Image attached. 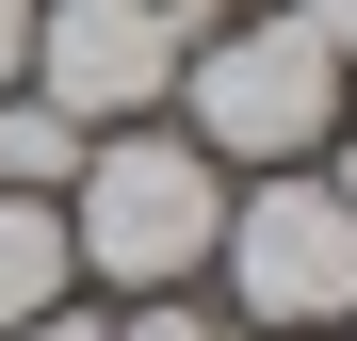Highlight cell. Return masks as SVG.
Wrapping results in <instances>:
<instances>
[{
  "instance_id": "obj_10",
  "label": "cell",
  "mask_w": 357,
  "mask_h": 341,
  "mask_svg": "<svg viewBox=\"0 0 357 341\" xmlns=\"http://www.w3.org/2000/svg\"><path fill=\"white\" fill-rule=\"evenodd\" d=\"M325 195L357 211V114H341V130H325Z\"/></svg>"
},
{
  "instance_id": "obj_5",
  "label": "cell",
  "mask_w": 357,
  "mask_h": 341,
  "mask_svg": "<svg viewBox=\"0 0 357 341\" xmlns=\"http://www.w3.org/2000/svg\"><path fill=\"white\" fill-rule=\"evenodd\" d=\"M66 293H82L66 195H0V325H33V309H66Z\"/></svg>"
},
{
  "instance_id": "obj_3",
  "label": "cell",
  "mask_w": 357,
  "mask_h": 341,
  "mask_svg": "<svg viewBox=\"0 0 357 341\" xmlns=\"http://www.w3.org/2000/svg\"><path fill=\"white\" fill-rule=\"evenodd\" d=\"M227 325L244 341H341L357 325V211L325 195V162H276V179H227Z\"/></svg>"
},
{
  "instance_id": "obj_9",
  "label": "cell",
  "mask_w": 357,
  "mask_h": 341,
  "mask_svg": "<svg viewBox=\"0 0 357 341\" xmlns=\"http://www.w3.org/2000/svg\"><path fill=\"white\" fill-rule=\"evenodd\" d=\"M33 82V0H0V98Z\"/></svg>"
},
{
  "instance_id": "obj_1",
  "label": "cell",
  "mask_w": 357,
  "mask_h": 341,
  "mask_svg": "<svg viewBox=\"0 0 357 341\" xmlns=\"http://www.w3.org/2000/svg\"><path fill=\"white\" fill-rule=\"evenodd\" d=\"M162 114H178V130L227 162V179L325 162V130L357 114L325 0H260V17H211V33H178V98H162Z\"/></svg>"
},
{
  "instance_id": "obj_6",
  "label": "cell",
  "mask_w": 357,
  "mask_h": 341,
  "mask_svg": "<svg viewBox=\"0 0 357 341\" xmlns=\"http://www.w3.org/2000/svg\"><path fill=\"white\" fill-rule=\"evenodd\" d=\"M82 146H98V130H82V114H49L33 82L0 98V195H66V179H82Z\"/></svg>"
},
{
  "instance_id": "obj_13",
  "label": "cell",
  "mask_w": 357,
  "mask_h": 341,
  "mask_svg": "<svg viewBox=\"0 0 357 341\" xmlns=\"http://www.w3.org/2000/svg\"><path fill=\"white\" fill-rule=\"evenodd\" d=\"M341 341H357V325H341Z\"/></svg>"
},
{
  "instance_id": "obj_12",
  "label": "cell",
  "mask_w": 357,
  "mask_h": 341,
  "mask_svg": "<svg viewBox=\"0 0 357 341\" xmlns=\"http://www.w3.org/2000/svg\"><path fill=\"white\" fill-rule=\"evenodd\" d=\"M325 33H341V82H357V0H325Z\"/></svg>"
},
{
  "instance_id": "obj_2",
  "label": "cell",
  "mask_w": 357,
  "mask_h": 341,
  "mask_svg": "<svg viewBox=\"0 0 357 341\" xmlns=\"http://www.w3.org/2000/svg\"><path fill=\"white\" fill-rule=\"evenodd\" d=\"M227 244V162L178 130V114H146V130H98L82 146V179H66V260L114 276V293H195Z\"/></svg>"
},
{
  "instance_id": "obj_4",
  "label": "cell",
  "mask_w": 357,
  "mask_h": 341,
  "mask_svg": "<svg viewBox=\"0 0 357 341\" xmlns=\"http://www.w3.org/2000/svg\"><path fill=\"white\" fill-rule=\"evenodd\" d=\"M33 98L82 130H146L178 98V17L162 0H33Z\"/></svg>"
},
{
  "instance_id": "obj_7",
  "label": "cell",
  "mask_w": 357,
  "mask_h": 341,
  "mask_svg": "<svg viewBox=\"0 0 357 341\" xmlns=\"http://www.w3.org/2000/svg\"><path fill=\"white\" fill-rule=\"evenodd\" d=\"M114 341H244V325H227V309H195V293H146Z\"/></svg>"
},
{
  "instance_id": "obj_8",
  "label": "cell",
  "mask_w": 357,
  "mask_h": 341,
  "mask_svg": "<svg viewBox=\"0 0 357 341\" xmlns=\"http://www.w3.org/2000/svg\"><path fill=\"white\" fill-rule=\"evenodd\" d=\"M0 341H114V325H98L82 293H66V309H33V325H0Z\"/></svg>"
},
{
  "instance_id": "obj_11",
  "label": "cell",
  "mask_w": 357,
  "mask_h": 341,
  "mask_svg": "<svg viewBox=\"0 0 357 341\" xmlns=\"http://www.w3.org/2000/svg\"><path fill=\"white\" fill-rule=\"evenodd\" d=\"M162 17H178V33H211V17H260V0H162Z\"/></svg>"
}]
</instances>
